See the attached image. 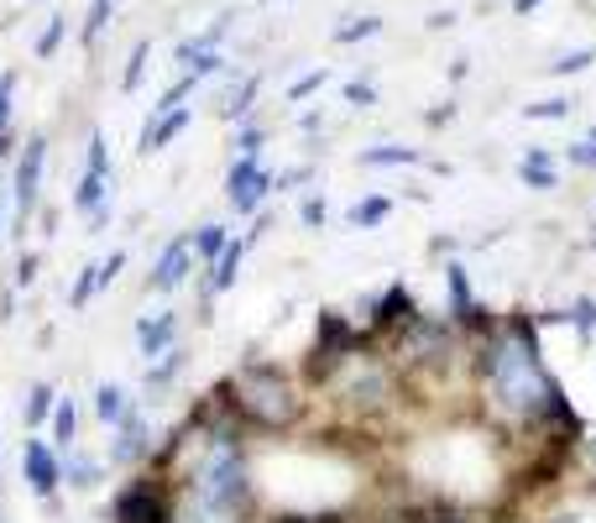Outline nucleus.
<instances>
[{"mask_svg": "<svg viewBox=\"0 0 596 523\" xmlns=\"http://www.w3.org/2000/svg\"><path fill=\"white\" fill-rule=\"evenodd\" d=\"M215 393L225 398V408L246 429H262V435H288V429H298L304 408H309L304 387L273 362H241Z\"/></svg>", "mask_w": 596, "mask_h": 523, "instance_id": "nucleus-1", "label": "nucleus"}, {"mask_svg": "<svg viewBox=\"0 0 596 523\" xmlns=\"http://www.w3.org/2000/svg\"><path fill=\"white\" fill-rule=\"evenodd\" d=\"M110 523H179V498L162 471H137L131 482L116 492Z\"/></svg>", "mask_w": 596, "mask_h": 523, "instance_id": "nucleus-2", "label": "nucleus"}, {"mask_svg": "<svg viewBox=\"0 0 596 523\" xmlns=\"http://www.w3.org/2000/svg\"><path fill=\"white\" fill-rule=\"evenodd\" d=\"M42 168H47V137H26L11 162V231L17 236L42 210Z\"/></svg>", "mask_w": 596, "mask_h": 523, "instance_id": "nucleus-3", "label": "nucleus"}, {"mask_svg": "<svg viewBox=\"0 0 596 523\" xmlns=\"http://www.w3.org/2000/svg\"><path fill=\"white\" fill-rule=\"evenodd\" d=\"M21 482L32 487V498H42L47 508H58V492H63V450L53 440H32L21 445Z\"/></svg>", "mask_w": 596, "mask_h": 523, "instance_id": "nucleus-4", "label": "nucleus"}, {"mask_svg": "<svg viewBox=\"0 0 596 523\" xmlns=\"http://www.w3.org/2000/svg\"><path fill=\"white\" fill-rule=\"evenodd\" d=\"M273 189H278V179H273L257 158H236L231 173H225V204H231L236 215H257L262 200H267Z\"/></svg>", "mask_w": 596, "mask_h": 523, "instance_id": "nucleus-5", "label": "nucleus"}, {"mask_svg": "<svg viewBox=\"0 0 596 523\" xmlns=\"http://www.w3.org/2000/svg\"><path fill=\"white\" fill-rule=\"evenodd\" d=\"M110 435H116V440H110V461H116V466L141 471V461H152V456H158V435H152V419L141 414V403L126 408V419H120Z\"/></svg>", "mask_w": 596, "mask_h": 523, "instance_id": "nucleus-6", "label": "nucleus"}, {"mask_svg": "<svg viewBox=\"0 0 596 523\" xmlns=\"http://www.w3.org/2000/svg\"><path fill=\"white\" fill-rule=\"evenodd\" d=\"M194 267H199V257H194V246H189V236H173V242L162 246V257L152 262L147 288H152V293H179L183 282L194 278Z\"/></svg>", "mask_w": 596, "mask_h": 523, "instance_id": "nucleus-7", "label": "nucleus"}, {"mask_svg": "<svg viewBox=\"0 0 596 523\" xmlns=\"http://www.w3.org/2000/svg\"><path fill=\"white\" fill-rule=\"evenodd\" d=\"M179 345V309H147L137 314V351L141 362H152L162 351H173Z\"/></svg>", "mask_w": 596, "mask_h": 523, "instance_id": "nucleus-8", "label": "nucleus"}, {"mask_svg": "<svg viewBox=\"0 0 596 523\" xmlns=\"http://www.w3.org/2000/svg\"><path fill=\"white\" fill-rule=\"evenodd\" d=\"M189 105H173V110H152V121L141 126V141H137V152H162L168 141H179L183 131H189Z\"/></svg>", "mask_w": 596, "mask_h": 523, "instance_id": "nucleus-9", "label": "nucleus"}, {"mask_svg": "<svg viewBox=\"0 0 596 523\" xmlns=\"http://www.w3.org/2000/svg\"><path fill=\"white\" fill-rule=\"evenodd\" d=\"M246 252H252V242H246V236H231V246H225V252H220V257L210 262V267H204V273H210V278H204V293H210V299H215V293H231V288H236Z\"/></svg>", "mask_w": 596, "mask_h": 523, "instance_id": "nucleus-10", "label": "nucleus"}, {"mask_svg": "<svg viewBox=\"0 0 596 523\" xmlns=\"http://www.w3.org/2000/svg\"><path fill=\"white\" fill-rule=\"evenodd\" d=\"M99 482H105V461L74 445V450L63 456V487H74V492H95Z\"/></svg>", "mask_w": 596, "mask_h": 523, "instance_id": "nucleus-11", "label": "nucleus"}, {"mask_svg": "<svg viewBox=\"0 0 596 523\" xmlns=\"http://www.w3.org/2000/svg\"><path fill=\"white\" fill-rule=\"evenodd\" d=\"M131 393L120 383H95V393H89V408H95V424L99 429H116L120 419H126V408H131Z\"/></svg>", "mask_w": 596, "mask_h": 523, "instance_id": "nucleus-12", "label": "nucleus"}, {"mask_svg": "<svg viewBox=\"0 0 596 523\" xmlns=\"http://www.w3.org/2000/svg\"><path fill=\"white\" fill-rule=\"evenodd\" d=\"M47 440L58 445L63 456L79 445V403L68 398V393H58V408H53V419H47Z\"/></svg>", "mask_w": 596, "mask_h": 523, "instance_id": "nucleus-13", "label": "nucleus"}, {"mask_svg": "<svg viewBox=\"0 0 596 523\" xmlns=\"http://www.w3.org/2000/svg\"><path fill=\"white\" fill-rule=\"evenodd\" d=\"M518 179L529 183V189H560V168L544 147H529V152L518 158Z\"/></svg>", "mask_w": 596, "mask_h": 523, "instance_id": "nucleus-14", "label": "nucleus"}, {"mask_svg": "<svg viewBox=\"0 0 596 523\" xmlns=\"http://www.w3.org/2000/svg\"><path fill=\"white\" fill-rule=\"evenodd\" d=\"M189 246H194V257L204 262V267H210V262H215L220 252L231 246V225H220V221L194 225V231H189Z\"/></svg>", "mask_w": 596, "mask_h": 523, "instance_id": "nucleus-15", "label": "nucleus"}, {"mask_svg": "<svg viewBox=\"0 0 596 523\" xmlns=\"http://www.w3.org/2000/svg\"><path fill=\"white\" fill-rule=\"evenodd\" d=\"M387 215H393V200H387V194H366V200H356L345 210V225H351V231H372V225H382Z\"/></svg>", "mask_w": 596, "mask_h": 523, "instance_id": "nucleus-16", "label": "nucleus"}, {"mask_svg": "<svg viewBox=\"0 0 596 523\" xmlns=\"http://www.w3.org/2000/svg\"><path fill=\"white\" fill-rule=\"evenodd\" d=\"M53 408H58V387H53V383H32L21 419H26V429H42V424L53 419Z\"/></svg>", "mask_w": 596, "mask_h": 523, "instance_id": "nucleus-17", "label": "nucleus"}, {"mask_svg": "<svg viewBox=\"0 0 596 523\" xmlns=\"http://www.w3.org/2000/svg\"><path fill=\"white\" fill-rule=\"evenodd\" d=\"M183 362H189V351H183V345H173V351L152 356V362H147V387H168L183 372Z\"/></svg>", "mask_w": 596, "mask_h": 523, "instance_id": "nucleus-18", "label": "nucleus"}, {"mask_svg": "<svg viewBox=\"0 0 596 523\" xmlns=\"http://www.w3.org/2000/svg\"><path fill=\"white\" fill-rule=\"evenodd\" d=\"M418 152L414 147H366L361 152V168H414Z\"/></svg>", "mask_w": 596, "mask_h": 523, "instance_id": "nucleus-19", "label": "nucleus"}, {"mask_svg": "<svg viewBox=\"0 0 596 523\" xmlns=\"http://www.w3.org/2000/svg\"><path fill=\"white\" fill-rule=\"evenodd\" d=\"M95 293H99V262H89V267H79V278L68 288V309H84Z\"/></svg>", "mask_w": 596, "mask_h": 523, "instance_id": "nucleus-20", "label": "nucleus"}, {"mask_svg": "<svg viewBox=\"0 0 596 523\" xmlns=\"http://www.w3.org/2000/svg\"><path fill=\"white\" fill-rule=\"evenodd\" d=\"M147 58H152V42L141 38L137 47H131V63H126V74H120V89H137V84L147 79Z\"/></svg>", "mask_w": 596, "mask_h": 523, "instance_id": "nucleus-21", "label": "nucleus"}, {"mask_svg": "<svg viewBox=\"0 0 596 523\" xmlns=\"http://www.w3.org/2000/svg\"><path fill=\"white\" fill-rule=\"evenodd\" d=\"M377 32H382L377 17H356V21H345V26H336V42H361V38H377Z\"/></svg>", "mask_w": 596, "mask_h": 523, "instance_id": "nucleus-22", "label": "nucleus"}, {"mask_svg": "<svg viewBox=\"0 0 596 523\" xmlns=\"http://www.w3.org/2000/svg\"><path fill=\"white\" fill-rule=\"evenodd\" d=\"M84 173H105V179H110V141H105V131L89 137V162H84Z\"/></svg>", "mask_w": 596, "mask_h": 523, "instance_id": "nucleus-23", "label": "nucleus"}, {"mask_svg": "<svg viewBox=\"0 0 596 523\" xmlns=\"http://www.w3.org/2000/svg\"><path fill=\"white\" fill-rule=\"evenodd\" d=\"M63 38H68V21L53 17V21H47V32L38 38V58H53V53L63 47Z\"/></svg>", "mask_w": 596, "mask_h": 523, "instance_id": "nucleus-24", "label": "nucleus"}, {"mask_svg": "<svg viewBox=\"0 0 596 523\" xmlns=\"http://www.w3.org/2000/svg\"><path fill=\"white\" fill-rule=\"evenodd\" d=\"M110 11H116V0H95V6H89V21H84V38L95 42L99 32L110 26Z\"/></svg>", "mask_w": 596, "mask_h": 523, "instance_id": "nucleus-25", "label": "nucleus"}, {"mask_svg": "<svg viewBox=\"0 0 596 523\" xmlns=\"http://www.w3.org/2000/svg\"><path fill=\"white\" fill-rule=\"evenodd\" d=\"M298 221L309 225V231H319V225L330 221V204H324V194H309V200H304V210H298Z\"/></svg>", "mask_w": 596, "mask_h": 523, "instance_id": "nucleus-26", "label": "nucleus"}, {"mask_svg": "<svg viewBox=\"0 0 596 523\" xmlns=\"http://www.w3.org/2000/svg\"><path fill=\"white\" fill-rule=\"evenodd\" d=\"M592 47H576V53H560L555 63H550V68H555V74H581V68H592Z\"/></svg>", "mask_w": 596, "mask_h": 523, "instance_id": "nucleus-27", "label": "nucleus"}, {"mask_svg": "<svg viewBox=\"0 0 596 523\" xmlns=\"http://www.w3.org/2000/svg\"><path fill=\"white\" fill-rule=\"evenodd\" d=\"M565 158H571V168H586V173H596V141L592 137L571 141V147H565Z\"/></svg>", "mask_w": 596, "mask_h": 523, "instance_id": "nucleus-28", "label": "nucleus"}, {"mask_svg": "<svg viewBox=\"0 0 596 523\" xmlns=\"http://www.w3.org/2000/svg\"><path fill=\"white\" fill-rule=\"evenodd\" d=\"M11 105H17V74L6 68V74H0V131L11 126Z\"/></svg>", "mask_w": 596, "mask_h": 523, "instance_id": "nucleus-29", "label": "nucleus"}, {"mask_svg": "<svg viewBox=\"0 0 596 523\" xmlns=\"http://www.w3.org/2000/svg\"><path fill=\"white\" fill-rule=\"evenodd\" d=\"M571 320H576L581 335H592V330H596V299H576V309H571Z\"/></svg>", "mask_w": 596, "mask_h": 523, "instance_id": "nucleus-30", "label": "nucleus"}, {"mask_svg": "<svg viewBox=\"0 0 596 523\" xmlns=\"http://www.w3.org/2000/svg\"><path fill=\"white\" fill-rule=\"evenodd\" d=\"M38 267H42L38 252H21V257H17V288H32V278H38Z\"/></svg>", "mask_w": 596, "mask_h": 523, "instance_id": "nucleus-31", "label": "nucleus"}, {"mask_svg": "<svg viewBox=\"0 0 596 523\" xmlns=\"http://www.w3.org/2000/svg\"><path fill=\"white\" fill-rule=\"evenodd\" d=\"M120 267H126V252H110V257L99 262V293H105V288L120 278Z\"/></svg>", "mask_w": 596, "mask_h": 523, "instance_id": "nucleus-32", "label": "nucleus"}, {"mask_svg": "<svg viewBox=\"0 0 596 523\" xmlns=\"http://www.w3.org/2000/svg\"><path fill=\"white\" fill-rule=\"evenodd\" d=\"M345 100L356 105V110H366V105H377V89H372V84H345Z\"/></svg>", "mask_w": 596, "mask_h": 523, "instance_id": "nucleus-33", "label": "nucleus"}, {"mask_svg": "<svg viewBox=\"0 0 596 523\" xmlns=\"http://www.w3.org/2000/svg\"><path fill=\"white\" fill-rule=\"evenodd\" d=\"M571 110V100H539V105H529V116H539V121H560Z\"/></svg>", "mask_w": 596, "mask_h": 523, "instance_id": "nucleus-34", "label": "nucleus"}, {"mask_svg": "<svg viewBox=\"0 0 596 523\" xmlns=\"http://www.w3.org/2000/svg\"><path fill=\"white\" fill-rule=\"evenodd\" d=\"M236 152H241V158H257V152H262V126H246V131H241Z\"/></svg>", "mask_w": 596, "mask_h": 523, "instance_id": "nucleus-35", "label": "nucleus"}, {"mask_svg": "<svg viewBox=\"0 0 596 523\" xmlns=\"http://www.w3.org/2000/svg\"><path fill=\"white\" fill-rule=\"evenodd\" d=\"M319 84H324V68H315V74H304V79H298L294 89H288V100H304V95H315Z\"/></svg>", "mask_w": 596, "mask_h": 523, "instance_id": "nucleus-36", "label": "nucleus"}, {"mask_svg": "<svg viewBox=\"0 0 596 523\" xmlns=\"http://www.w3.org/2000/svg\"><path fill=\"white\" fill-rule=\"evenodd\" d=\"M6 225H11V183H0V236H6Z\"/></svg>", "mask_w": 596, "mask_h": 523, "instance_id": "nucleus-37", "label": "nucleus"}, {"mask_svg": "<svg viewBox=\"0 0 596 523\" xmlns=\"http://www.w3.org/2000/svg\"><path fill=\"white\" fill-rule=\"evenodd\" d=\"M534 6H539V0H513V11H518V17H529Z\"/></svg>", "mask_w": 596, "mask_h": 523, "instance_id": "nucleus-38", "label": "nucleus"}, {"mask_svg": "<svg viewBox=\"0 0 596 523\" xmlns=\"http://www.w3.org/2000/svg\"><path fill=\"white\" fill-rule=\"evenodd\" d=\"M550 523H581V519H550Z\"/></svg>", "mask_w": 596, "mask_h": 523, "instance_id": "nucleus-39", "label": "nucleus"}, {"mask_svg": "<svg viewBox=\"0 0 596 523\" xmlns=\"http://www.w3.org/2000/svg\"><path fill=\"white\" fill-rule=\"evenodd\" d=\"M592 141H596V126H592Z\"/></svg>", "mask_w": 596, "mask_h": 523, "instance_id": "nucleus-40", "label": "nucleus"}, {"mask_svg": "<svg viewBox=\"0 0 596 523\" xmlns=\"http://www.w3.org/2000/svg\"><path fill=\"white\" fill-rule=\"evenodd\" d=\"M592 456H596V440H592Z\"/></svg>", "mask_w": 596, "mask_h": 523, "instance_id": "nucleus-41", "label": "nucleus"}, {"mask_svg": "<svg viewBox=\"0 0 596 523\" xmlns=\"http://www.w3.org/2000/svg\"><path fill=\"white\" fill-rule=\"evenodd\" d=\"M0 523H6V519H0Z\"/></svg>", "mask_w": 596, "mask_h": 523, "instance_id": "nucleus-42", "label": "nucleus"}]
</instances>
